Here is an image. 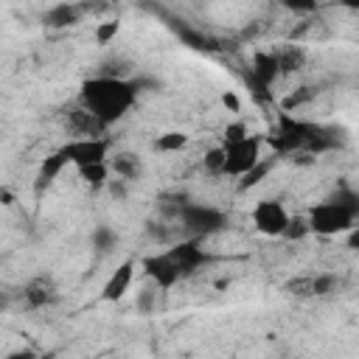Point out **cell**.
Segmentation results:
<instances>
[{
    "instance_id": "6da1fadb",
    "label": "cell",
    "mask_w": 359,
    "mask_h": 359,
    "mask_svg": "<svg viewBox=\"0 0 359 359\" xmlns=\"http://www.w3.org/2000/svg\"><path fill=\"white\" fill-rule=\"evenodd\" d=\"M140 93H143V81L101 73V76H90L79 84L76 104L81 109H87L95 121H101L107 129H112L137 107Z\"/></svg>"
},
{
    "instance_id": "7a4b0ae2",
    "label": "cell",
    "mask_w": 359,
    "mask_h": 359,
    "mask_svg": "<svg viewBox=\"0 0 359 359\" xmlns=\"http://www.w3.org/2000/svg\"><path fill=\"white\" fill-rule=\"evenodd\" d=\"M342 140H345L342 129L311 123V121L294 118L292 112L278 115L275 135L269 137V143L278 154H311V157H320L325 151L339 149Z\"/></svg>"
},
{
    "instance_id": "3957f363",
    "label": "cell",
    "mask_w": 359,
    "mask_h": 359,
    "mask_svg": "<svg viewBox=\"0 0 359 359\" xmlns=\"http://www.w3.org/2000/svg\"><path fill=\"white\" fill-rule=\"evenodd\" d=\"M356 222H359V196L353 188H339L328 199L314 202L306 213L309 233L325 236V238L351 233L356 227Z\"/></svg>"
},
{
    "instance_id": "277c9868",
    "label": "cell",
    "mask_w": 359,
    "mask_h": 359,
    "mask_svg": "<svg viewBox=\"0 0 359 359\" xmlns=\"http://www.w3.org/2000/svg\"><path fill=\"white\" fill-rule=\"evenodd\" d=\"M174 216H177L180 227L188 236H196V238L216 236V233L227 230V224H230L224 210H219L213 205H202V202H180L174 208Z\"/></svg>"
},
{
    "instance_id": "5b68a950",
    "label": "cell",
    "mask_w": 359,
    "mask_h": 359,
    "mask_svg": "<svg viewBox=\"0 0 359 359\" xmlns=\"http://www.w3.org/2000/svg\"><path fill=\"white\" fill-rule=\"evenodd\" d=\"M222 151H224V165H222V177H244L252 165L261 163V149H264V140L258 135H238V137H230V140H222L219 143Z\"/></svg>"
},
{
    "instance_id": "8992f818",
    "label": "cell",
    "mask_w": 359,
    "mask_h": 359,
    "mask_svg": "<svg viewBox=\"0 0 359 359\" xmlns=\"http://www.w3.org/2000/svg\"><path fill=\"white\" fill-rule=\"evenodd\" d=\"M56 151L65 157L67 165L81 168V165H93V163H104L112 151V137L109 135H93V137H67L62 146H56Z\"/></svg>"
},
{
    "instance_id": "52a82bcc",
    "label": "cell",
    "mask_w": 359,
    "mask_h": 359,
    "mask_svg": "<svg viewBox=\"0 0 359 359\" xmlns=\"http://www.w3.org/2000/svg\"><path fill=\"white\" fill-rule=\"evenodd\" d=\"M140 269H143V278L149 283H154L160 292H171L177 283L188 280V275L182 272V266L177 264V258L163 250V252H151L140 261Z\"/></svg>"
},
{
    "instance_id": "ba28073f",
    "label": "cell",
    "mask_w": 359,
    "mask_h": 359,
    "mask_svg": "<svg viewBox=\"0 0 359 359\" xmlns=\"http://www.w3.org/2000/svg\"><path fill=\"white\" fill-rule=\"evenodd\" d=\"M289 219H292V213L280 199H258L250 210V222H252L255 233H261L264 238H280Z\"/></svg>"
},
{
    "instance_id": "9c48e42d",
    "label": "cell",
    "mask_w": 359,
    "mask_h": 359,
    "mask_svg": "<svg viewBox=\"0 0 359 359\" xmlns=\"http://www.w3.org/2000/svg\"><path fill=\"white\" fill-rule=\"evenodd\" d=\"M168 252L177 258V264L182 266V272H185L188 278L196 275L199 269H205V266H210V264L216 261V255L208 252V250L202 247V238H196V236H188V238L177 241L174 247H168Z\"/></svg>"
},
{
    "instance_id": "30bf717a",
    "label": "cell",
    "mask_w": 359,
    "mask_h": 359,
    "mask_svg": "<svg viewBox=\"0 0 359 359\" xmlns=\"http://www.w3.org/2000/svg\"><path fill=\"white\" fill-rule=\"evenodd\" d=\"M20 300L25 309L31 311H42V309H50L59 303V286L50 275H36L31 278L22 289H20Z\"/></svg>"
},
{
    "instance_id": "8fae6325",
    "label": "cell",
    "mask_w": 359,
    "mask_h": 359,
    "mask_svg": "<svg viewBox=\"0 0 359 359\" xmlns=\"http://www.w3.org/2000/svg\"><path fill=\"white\" fill-rule=\"evenodd\" d=\"M278 76H280V59H278V50H261V53H255L252 56V65H250V73H247V79H250V84H252V90L258 93V95H264L275 81H278Z\"/></svg>"
},
{
    "instance_id": "7c38bea8",
    "label": "cell",
    "mask_w": 359,
    "mask_h": 359,
    "mask_svg": "<svg viewBox=\"0 0 359 359\" xmlns=\"http://www.w3.org/2000/svg\"><path fill=\"white\" fill-rule=\"evenodd\" d=\"M342 286V278L334 272H317V275H303L297 280H289L286 289L297 297H328Z\"/></svg>"
},
{
    "instance_id": "4fadbf2b",
    "label": "cell",
    "mask_w": 359,
    "mask_h": 359,
    "mask_svg": "<svg viewBox=\"0 0 359 359\" xmlns=\"http://www.w3.org/2000/svg\"><path fill=\"white\" fill-rule=\"evenodd\" d=\"M135 269H137L135 258H123V261L109 272V278L104 280L98 297H101L104 303H118L121 297H126V292L132 289V280H135Z\"/></svg>"
},
{
    "instance_id": "5bb4252c",
    "label": "cell",
    "mask_w": 359,
    "mask_h": 359,
    "mask_svg": "<svg viewBox=\"0 0 359 359\" xmlns=\"http://www.w3.org/2000/svg\"><path fill=\"white\" fill-rule=\"evenodd\" d=\"M65 126L70 132V137H93V135H107V126L101 121H95L87 109H81L79 104L65 109Z\"/></svg>"
},
{
    "instance_id": "9a60e30c",
    "label": "cell",
    "mask_w": 359,
    "mask_h": 359,
    "mask_svg": "<svg viewBox=\"0 0 359 359\" xmlns=\"http://www.w3.org/2000/svg\"><path fill=\"white\" fill-rule=\"evenodd\" d=\"M107 163H109V171H112L115 177L126 180V182H137V180L143 177V171H146L143 157H140L137 151H129V149L112 151V154L107 157Z\"/></svg>"
},
{
    "instance_id": "2e32d148",
    "label": "cell",
    "mask_w": 359,
    "mask_h": 359,
    "mask_svg": "<svg viewBox=\"0 0 359 359\" xmlns=\"http://www.w3.org/2000/svg\"><path fill=\"white\" fill-rule=\"evenodd\" d=\"M79 20H81V6L67 3V0L50 6V8L42 14V22H45L48 28H70V25H76Z\"/></svg>"
},
{
    "instance_id": "e0dca14e",
    "label": "cell",
    "mask_w": 359,
    "mask_h": 359,
    "mask_svg": "<svg viewBox=\"0 0 359 359\" xmlns=\"http://www.w3.org/2000/svg\"><path fill=\"white\" fill-rule=\"evenodd\" d=\"M188 143H191V137H188L185 132L168 129V132H160V135L151 140V149H154L157 154H180L182 149H188Z\"/></svg>"
},
{
    "instance_id": "ac0fdd59",
    "label": "cell",
    "mask_w": 359,
    "mask_h": 359,
    "mask_svg": "<svg viewBox=\"0 0 359 359\" xmlns=\"http://www.w3.org/2000/svg\"><path fill=\"white\" fill-rule=\"evenodd\" d=\"M79 171V177H81V182L90 188V191H104V185H107V180H109V163L104 160V163H93V165H81V168H76Z\"/></svg>"
},
{
    "instance_id": "d6986e66",
    "label": "cell",
    "mask_w": 359,
    "mask_h": 359,
    "mask_svg": "<svg viewBox=\"0 0 359 359\" xmlns=\"http://www.w3.org/2000/svg\"><path fill=\"white\" fill-rule=\"evenodd\" d=\"M90 244H93V250H95L98 255H107V252H112V250L121 244V236H118V230H112L109 224H95L93 233H90Z\"/></svg>"
},
{
    "instance_id": "ffe728a7",
    "label": "cell",
    "mask_w": 359,
    "mask_h": 359,
    "mask_svg": "<svg viewBox=\"0 0 359 359\" xmlns=\"http://www.w3.org/2000/svg\"><path fill=\"white\" fill-rule=\"evenodd\" d=\"M174 28H177L180 39H182L188 48H194V50H213V48H216L210 36H205L202 31H196V28H191V25H185V22H180V25H174Z\"/></svg>"
},
{
    "instance_id": "44dd1931",
    "label": "cell",
    "mask_w": 359,
    "mask_h": 359,
    "mask_svg": "<svg viewBox=\"0 0 359 359\" xmlns=\"http://www.w3.org/2000/svg\"><path fill=\"white\" fill-rule=\"evenodd\" d=\"M157 294H160V289L154 286V283H143V289L137 292V297H135V309L140 311V314H151L154 309H157Z\"/></svg>"
},
{
    "instance_id": "7402d4cb",
    "label": "cell",
    "mask_w": 359,
    "mask_h": 359,
    "mask_svg": "<svg viewBox=\"0 0 359 359\" xmlns=\"http://www.w3.org/2000/svg\"><path fill=\"white\" fill-rule=\"evenodd\" d=\"M121 34V20H104V22H98L95 28H93V36H95V42L104 48V45H112V39Z\"/></svg>"
},
{
    "instance_id": "603a6c76",
    "label": "cell",
    "mask_w": 359,
    "mask_h": 359,
    "mask_svg": "<svg viewBox=\"0 0 359 359\" xmlns=\"http://www.w3.org/2000/svg\"><path fill=\"white\" fill-rule=\"evenodd\" d=\"M266 174H269V163L261 157V163H258V165H252L244 177H238V191H250V188H255Z\"/></svg>"
},
{
    "instance_id": "cb8c5ba5",
    "label": "cell",
    "mask_w": 359,
    "mask_h": 359,
    "mask_svg": "<svg viewBox=\"0 0 359 359\" xmlns=\"http://www.w3.org/2000/svg\"><path fill=\"white\" fill-rule=\"evenodd\" d=\"M129 185H132V182H126V180H121V177H115V174H109L104 191H107V196H109L112 202H123V199L129 196Z\"/></svg>"
},
{
    "instance_id": "d4e9b609",
    "label": "cell",
    "mask_w": 359,
    "mask_h": 359,
    "mask_svg": "<svg viewBox=\"0 0 359 359\" xmlns=\"http://www.w3.org/2000/svg\"><path fill=\"white\" fill-rule=\"evenodd\" d=\"M202 165H205V171H208V174L222 177V165H224V151H222V146L208 149V151H205V157H202Z\"/></svg>"
},
{
    "instance_id": "484cf974",
    "label": "cell",
    "mask_w": 359,
    "mask_h": 359,
    "mask_svg": "<svg viewBox=\"0 0 359 359\" xmlns=\"http://www.w3.org/2000/svg\"><path fill=\"white\" fill-rule=\"evenodd\" d=\"M311 98H314V90H311V87H300V90H294L292 95L283 98V112H294L297 107L309 104Z\"/></svg>"
},
{
    "instance_id": "4316f807",
    "label": "cell",
    "mask_w": 359,
    "mask_h": 359,
    "mask_svg": "<svg viewBox=\"0 0 359 359\" xmlns=\"http://www.w3.org/2000/svg\"><path fill=\"white\" fill-rule=\"evenodd\" d=\"M306 236H311V233H309V224H306V219H300V216H292L280 238H286V241H300V238H306Z\"/></svg>"
},
{
    "instance_id": "83f0119b",
    "label": "cell",
    "mask_w": 359,
    "mask_h": 359,
    "mask_svg": "<svg viewBox=\"0 0 359 359\" xmlns=\"http://www.w3.org/2000/svg\"><path fill=\"white\" fill-rule=\"evenodd\" d=\"M292 14H314L320 8V0H278Z\"/></svg>"
},
{
    "instance_id": "f1b7e54d",
    "label": "cell",
    "mask_w": 359,
    "mask_h": 359,
    "mask_svg": "<svg viewBox=\"0 0 359 359\" xmlns=\"http://www.w3.org/2000/svg\"><path fill=\"white\" fill-rule=\"evenodd\" d=\"M222 104H227V107H230V109H233V112H236V109H238V98H236V95H233V93H224V95H222Z\"/></svg>"
},
{
    "instance_id": "f546056e",
    "label": "cell",
    "mask_w": 359,
    "mask_h": 359,
    "mask_svg": "<svg viewBox=\"0 0 359 359\" xmlns=\"http://www.w3.org/2000/svg\"><path fill=\"white\" fill-rule=\"evenodd\" d=\"M8 306H11V294H8L6 289H0V314H3Z\"/></svg>"
},
{
    "instance_id": "4dcf8cb0",
    "label": "cell",
    "mask_w": 359,
    "mask_h": 359,
    "mask_svg": "<svg viewBox=\"0 0 359 359\" xmlns=\"http://www.w3.org/2000/svg\"><path fill=\"white\" fill-rule=\"evenodd\" d=\"M342 8H348V11H359V0H337Z\"/></svg>"
}]
</instances>
